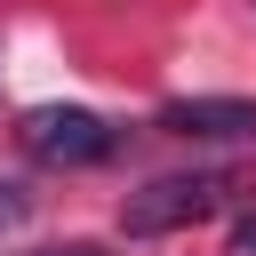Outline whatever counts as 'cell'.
I'll use <instances>...</instances> for the list:
<instances>
[{
    "label": "cell",
    "instance_id": "cell-1",
    "mask_svg": "<svg viewBox=\"0 0 256 256\" xmlns=\"http://www.w3.org/2000/svg\"><path fill=\"white\" fill-rule=\"evenodd\" d=\"M240 176L232 168H192V176H152L144 192H128L120 208V232L152 240V232H184V224H208L216 208H232Z\"/></svg>",
    "mask_w": 256,
    "mask_h": 256
},
{
    "label": "cell",
    "instance_id": "cell-2",
    "mask_svg": "<svg viewBox=\"0 0 256 256\" xmlns=\"http://www.w3.org/2000/svg\"><path fill=\"white\" fill-rule=\"evenodd\" d=\"M112 144H120V128L104 112H88V104H40V112H24V152L48 160V168H96V160H112Z\"/></svg>",
    "mask_w": 256,
    "mask_h": 256
},
{
    "label": "cell",
    "instance_id": "cell-3",
    "mask_svg": "<svg viewBox=\"0 0 256 256\" xmlns=\"http://www.w3.org/2000/svg\"><path fill=\"white\" fill-rule=\"evenodd\" d=\"M160 128L200 136V144H240V136H256V96H176V104H160Z\"/></svg>",
    "mask_w": 256,
    "mask_h": 256
},
{
    "label": "cell",
    "instance_id": "cell-4",
    "mask_svg": "<svg viewBox=\"0 0 256 256\" xmlns=\"http://www.w3.org/2000/svg\"><path fill=\"white\" fill-rule=\"evenodd\" d=\"M24 208H32V200H24V184H8V176H0V232H8V224H24Z\"/></svg>",
    "mask_w": 256,
    "mask_h": 256
},
{
    "label": "cell",
    "instance_id": "cell-5",
    "mask_svg": "<svg viewBox=\"0 0 256 256\" xmlns=\"http://www.w3.org/2000/svg\"><path fill=\"white\" fill-rule=\"evenodd\" d=\"M232 256H256V216H240V224H232Z\"/></svg>",
    "mask_w": 256,
    "mask_h": 256
},
{
    "label": "cell",
    "instance_id": "cell-6",
    "mask_svg": "<svg viewBox=\"0 0 256 256\" xmlns=\"http://www.w3.org/2000/svg\"><path fill=\"white\" fill-rule=\"evenodd\" d=\"M32 256H104V248H88V240H64V248H32Z\"/></svg>",
    "mask_w": 256,
    "mask_h": 256
}]
</instances>
